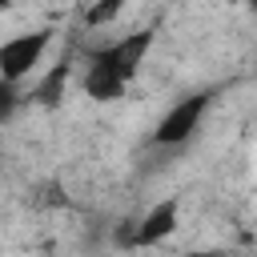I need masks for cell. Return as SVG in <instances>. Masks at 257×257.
I'll list each match as a JSON object with an SVG mask.
<instances>
[{
  "instance_id": "6da1fadb",
  "label": "cell",
  "mask_w": 257,
  "mask_h": 257,
  "mask_svg": "<svg viewBox=\"0 0 257 257\" xmlns=\"http://www.w3.org/2000/svg\"><path fill=\"white\" fill-rule=\"evenodd\" d=\"M157 44V28H133V32H120L104 44H96L88 56H84V72H80V88L88 100L96 104H108V100H120L133 80L141 76L149 52Z\"/></svg>"
},
{
  "instance_id": "7a4b0ae2",
  "label": "cell",
  "mask_w": 257,
  "mask_h": 257,
  "mask_svg": "<svg viewBox=\"0 0 257 257\" xmlns=\"http://www.w3.org/2000/svg\"><path fill=\"white\" fill-rule=\"evenodd\" d=\"M52 48H56V28L52 24H40V28H28V32H12L0 44V84L20 88V84L44 76V60H48Z\"/></svg>"
},
{
  "instance_id": "3957f363",
  "label": "cell",
  "mask_w": 257,
  "mask_h": 257,
  "mask_svg": "<svg viewBox=\"0 0 257 257\" xmlns=\"http://www.w3.org/2000/svg\"><path fill=\"white\" fill-rule=\"evenodd\" d=\"M209 108H213V92L209 88H197V92L173 100L161 112L157 128H153V145L157 149H181V145H189L197 137V128L205 124V112Z\"/></svg>"
},
{
  "instance_id": "277c9868",
  "label": "cell",
  "mask_w": 257,
  "mask_h": 257,
  "mask_svg": "<svg viewBox=\"0 0 257 257\" xmlns=\"http://www.w3.org/2000/svg\"><path fill=\"white\" fill-rule=\"evenodd\" d=\"M177 229H181V197H161V201H153L141 217L124 221V229H120L116 241L128 245V249H157V245H165Z\"/></svg>"
},
{
  "instance_id": "5b68a950",
  "label": "cell",
  "mask_w": 257,
  "mask_h": 257,
  "mask_svg": "<svg viewBox=\"0 0 257 257\" xmlns=\"http://www.w3.org/2000/svg\"><path fill=\"white\" fill-rule=\"evenodd\" d=\"M68 72H72V60H56V64L32 84V100H36V104H56L60 92H64V84H68Z\"/></svg>"
},
{
  "instance_id": "8992f818",
  "label": "cell",
  "mask_w": 257,
  "mask_h": 257,
  "mask_svg": "<svg viewBox=\"0 0 257 257\" xmlns=\"http://www.w3.org/2000/svg\"><path fill=\"white\" fill-rule=\"evenodd\" d=\"M124 16V4L120 0H100V4H84L80 8V20H84V28H108V24H116Z\"/></svg>"
},
{
  "instance_id": "52a82bcc",
  "label": "cell",
  "mask_w": 257,
  "mask_h": 257,
  "mask_svg": "<svg viewBox=\"0 0 257 257\" xmlns=\"http://www.w3.org/2000/svg\"><path fill=\"white\" fill-rule=\"evenodd\" d=\"M237 257H257V253H237Z\"/></svg>"
}]
</instances>
